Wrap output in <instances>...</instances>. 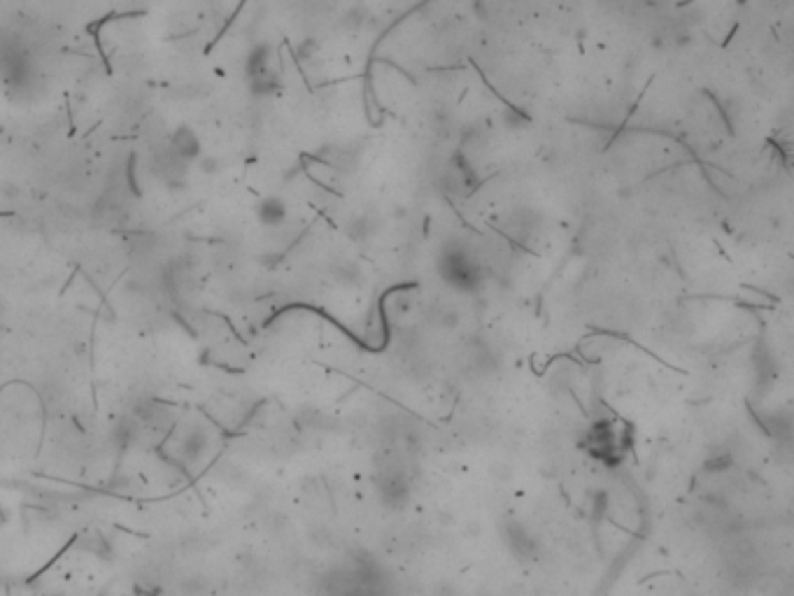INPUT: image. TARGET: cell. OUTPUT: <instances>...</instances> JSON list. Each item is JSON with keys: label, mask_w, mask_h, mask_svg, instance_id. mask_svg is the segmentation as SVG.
Here are the masks:
<instances>
[{"label": "cell", "mask_w": 794, "mask_h": 596, "mask_svg": "<svg viewBox=\"0 0 794 596\" xmlns=\"http://www.w3.org/2000/svg\"><path fill=\"white\" fill-rule=\"evenodd\" d=\"M245 77L254 96H271L280 89V77L273 66V51L268 44H254L245 56Z\"/></svg>", "instance_id": "6da1fadb"}, {"label": "cell", "mask_w": 794, "mask_h": 596, "mask_svg": "<svg viewBox=\"0 0 794 596\" xmlns=\"http://www.w3.org/2000/svg\"><path fill=\"white\" fill-rule=\"evenodd\" d=\"M287 217H289L287 203L282 201L280 196H266L263 201H259L256 205V219L268 228L282 226L287 221Z\"/></svg>", "instance_id": "277c9868"}, {"label": "cell", "mask_w": 794, "mask_h": 596, "mask_svg": "<svg viewBox=\"0 0 794 596\" xmlns=\"http://www.w3.org/2000/svg\"><path fill=\"white\" fill-rule=\"evenodd\" d=\"M503 533H506V542L517 557H522V559L536 557V538L531 536L526 526H522L520 522H508Z\"/></svg>", "instance_id": "3957f363"}, {"label": "cell", "mask_w": 794, "mask_h": 596, "mask_svg": "<svg viewBox=\"0 0 794 596\" xmlns=\"http://www.w3.org/2000/svg\"><path fill=\"white\" fill-rule=\"evenodd\" d=\"M168 151L182 163H194L196 159H201L203 142H201V137H198L196 128L189 124L175 126L173 131L168 133Z\"/></svg>", "instance_id": "7a4b0ae2"}]
</instances>
